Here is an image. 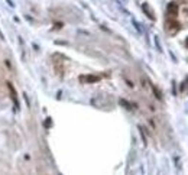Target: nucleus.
Here are the masks:
<instances>
[{"mask_svg":"<svg viewBox=\"0 0 188 175\" xmlns=\"http://www.w3.org/2000/svg\"><path fill=\"white\" fill-rule=\"evenodd\" d=\"M165 29H166V32H169V33H175V32H178L179 31V23L176 22V20H166V23H165Z\"/></svg>","mask_w":188,"mask_h":175,"instance_id":"f257e3e1","label":"nucleus"},{"mask_svg":"<svg viewBox=\"0 0 188 175\" xmlns=\"http://www.w3.org/2000/svg\"><path fill=\"white\" fill-rule=\"evenodd\" d=\"M6 85H7V89H9L10 94H12V100H13V103H15V107L19 109V101H18V94H16V91H15V87H13L10 82H6Z\"/></svg>","mask_w":188,"mask_h":175,"instance_id":"f03ea898","label":"nucleus"},{"mask_svg":"<svg viewBox=\"0 0 188 175\" xmlns=\"http://www.w3.org/2000/svg\"><path fill=\"white\" fill-rule=\"evenodd\" d=\"M166 10H168V15L169 16H176L178 15V5L175 3V2H171L169 5H168V7H166Z\"/></svg>","mask_w":188,"mask_h":175,"instance_id":"7ed1b4c3","label":"nucleus"},{"mask_svg":"<svg viewBox=\"0 0 188 175\" xmlns=\"http://www.w3.org/2000/svg\"><path fill=\"white\" fill-rule=\"evenodd\" d=\"M80 80L85 81V82H97L100 80V77L99 75H82V77H80Z\"/></svg>","mask_w":188,"mask_h":175,"instance_id":"20e7f679","label":"nucleus"},{"mask_svg":"<svg viewBox=\"0 0 188 175\" xmlns=\"http://www.w3.org/2000/svg\"><path fill=\"white\" fill-rule=\"evenodd\" d=\"M142 9H143V12L146 13V16H148V18H149L151 20H155V16H153V13H152V10H151V7H149V6L146 5V3H145V5L142 6Z\"/></svg>","mask_w":188,"mask_h":175,"instance_id":"39448f33","label":"nucleus"},{"mask_svg":"<svg viewBox=\"0 0 188 175\" xmlns=\"http://www.w3.org/2000/svg\"><path fill=\"white\" fill-rule=\"evenodd\" d=\"M152 90H153V93H155V96H156V99H159V100H161V99H162V94L159 93V90L156 89V87H155V85H152Z\"/></svg>","mask_w":188,"mask_h":175,"instance_id":"423d86ee","label":"nucleus"},{"mask_svg":"<svg viewBox=\"0 0 188 175\" xmlns=\"http://www.w3.org/2000/svg\"><path fill=\"white\" fill-rule=\"evenodd\" d=\"M120 104H122V106H125V107H126V109H132V107H130V106H132V104H130V103H129V101H126V100H123V99H122V100H120Z\"/></svg>","mask_w":188,"mask_h":175,"instance_id":"0eeeda50","label":"nucleus"},{"mask_svg":"<svg viewBox=\"0 0 188 175\" xmlns=\"http://www.w3.org/2000/svg\"><path fill=\"white\" fill-rule=\"evenodd\" d=\"M45 126H46V127H49V126H51V120H49V119L46 120V123H45Z\"/></svg>","mask_w":188,"mask_h":175,"instance_id":"6e6552de","label":"nucleus"},{"mask_svg":"<svg viewBox=\"0 0 188 175\" xmlns=\"http://www.w3.org/2000/svg\"><path fill=\"white\" fill-rule=\"evenodd\" d=\"M185 45H187V46H188V38H187V41H185Z\"/></svg>","mask_w":188,"mask_h":175,"instance_id":"1a4fd4ad","label":"nucleus"},{"mask_svg":"<svg viewBox=\"0 0 188 175\" xmlns=\"http://www.w3.org/2000/svg\"><path fill=\"white\" fill-rule=\"evenodd\" d=\"M0 38H2V39H3V35H2V32H0Z\"/></svg>","mask_w":188,"mask_h":175,"instance_id":"9d476101","label":"nucleus"}]
</instances>
